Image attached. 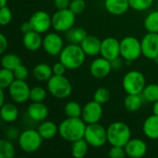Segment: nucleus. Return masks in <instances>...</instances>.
Instances as JSON below:
<instances>
[{
  "mask_svg": "<svg viewBox=\"0 0 158 158\" xmlns=\"http://www.w3.org/2000/svg\"><path fill=\"white\" fill-rule=\"evenodd\" d=\"M86 126L81 118H67L59 124L58 134L63 140L73 143L84 137Z\"/></svg>",
  "mask_w": 158,
  "mask_h": 158,
  "instance_id": "f257e3e1",
  "label": "nucleus"
},
{
  "mask_svg": "<svg viewBox=\"0 0 158 158\" xmlns=\"http://www.w3.org/2000/svg\"><path fill=\"white\" fill-rule=\"evenodd\" d=\"M86 55L81 44H69L64 46L59 54V61H61L68 69H77L81 68L85 61Z\"/></svg>",
  "mask_w": 158,
  "mask_h": 158,
  "instance_id": "f03ea898",
  "label": "nucleus"
},
{
  "mask_svg": "<svg viewBox=\"0 0 158 158\" xmlns=\"http://www.w3.org/2000/svg\"><path fill=\"white\" fill-rule=\"evenodd\" d=\"M107 142L110 145L124 147L131 139V131L123 121H114L107 128Z\"/></svg>",
  "mask_w": 158,
  "mask_h": 158,
  "instance_id": "7ed1b4c3",
  "label": "nucleus"
},
{
  "mask_svg": "<svg viewBox=\"0 0 158 158\" xmlns=\"http://www.w3.org/2000/svg\"><path fill=\"white\" fill-rule=\"evenodd\" d=\"M46 86L47 92L57 99H66L72 93V84L65 75H53Z\"/></svg>",
  "mask_w": 158,
  "mask_h": 158,
  "instance_id": "20e7f679",
  "label": "nucleus"
},
{
  "mask_svg": "<svg viewBox=\"0 0 158 158\" xmlns=\"http://www.w3.org/2000/svg\"><path fill=\"white\" fill-rule=\"evenodd\" d=\"M44 139L37 130L28 129L19 133L18 138V144L21 151L26 154H32L37 152L42 146Z\"/></svg>",
  "mask_w": 158,
  "mask_h": 158,
  "instance_id": "39448f33",
  "label": "nucleus"
},
{
  "mask_svg": "<svg viewBox=\"0 0 158 158\" xmlns=\"http://www.w3.org/2000/svg\"><path fill=\"white\" fill-rule=\"evenodd\" d=\"M145 85V77L139 70H130L122 79L123 90L128 94H142Z\"/></svg>",
  "mask_w": 158,
  "mask_h": 158,
  "instance_id": "423d86ee",
  "label": "nucleus"
},
{
  "mask_svg": "<svg viewBox=\"0 0 158 158\" xmlns=\"http://www.w3.org/2000/svg\"><path fill=\"white\" fill-rule=\"evenodd\" d=\"M142 53L141 41L134 36H126L120 40V56L127 62L137 60Z\"/></svg>",
  "mask_w": 158,
  "mask_h": 158,
  "instance_id": "0eeeda50",
  "label": "nucleus"
},
{
  "mask_svg": "<svg viewBox=\"0 0 158 158\" xmlns=\"http://www.w3.org/2000/svg\"><path fill=\"white\" fill-rule=\"evenodd\" d=\"M89 145L94 148L103 147L107 142V131L103 125L98 123L87 124L84 137Z\"/></svg>",
  "mask_w": 158,
  "mask_h": 158,
  "instance_id": "6e6552de",
  "label": "nucleus"
},
{
  "mask_svg": "<svg viewBox=\"0 0 158 158\" xmlns=\"http://www.w3.org/2000/svg\"><path fill=\"white\" fill-rule=\"evenodd\" d=\"M76 15L69 9H57L52 16V28L57 32H66L74 27Z\"/></svg>",
  "mask_w": 158,
  "mask_h": 158,
  "instance_id": "1a4fd4ad",
  "label": "nucleus"
},
{
  "mask_svg": "<svg viewBox=\"0 0 158 158\" xmlns=\"http://www.w3.org/2000/svg\"><path fill=\"white\" fill-rule=\"evenodd\" d=\"M7 90L11 100L16 104H23L30 100L31 88L25 81L15 80Z\"/></svg>",
  "mask_w": 158,
  "mask_h": 158,
  "instance_id": "9d476101",
  "label": "nucleus"
},
{
  "mask_svg": "<svg viewBox=\"0 0 158 158\" xmlns=\"http://www.w3.org/2000/svg\"><path fill=\"white\" fill-rule=\"evenodd\" d=\"M104 109L103 105L93 100L86 103L82 106L81 118L86 124L98 123L103 117Z\"/></svg>",
  "mask_w": 158,
  "mask_h": 158,
  "instance_id": "9b49d317",
  "label": "nucleus"
},
{
  "mask_svg": "<svg viewBox=\"0 0 158 158\" xmlns=\"http://www.w3.org/2000/svg\"><path fill=\"white\" fill-rule=\"evenodd\" d=\"M33 31L39 33H44L52 27V17L44 10L35 11L29 19Z\"/></svg>",
  "mask_w": 158,
  "mask_h": 158,
  "instance_id": "f8f14e48",
  "label": "nucleus"
},
{
  "mask_svg": "<svg viewBox=\"0 0 158 158\" xmlns=\"http://www.w3.org/2000/svg\"><path fill=\"white\" fill-rule=\"evenodd\" d=\"M64 46L63 38L57 32H49L43 38V48L49 56H59Z\"/></svg>",
  "mask_w": 158,
  "mask_h": 158,
  "instance_id": "ddd939ff",
  "label": "nucleus"
},
{
  "mask_svg": "<svg viewBox=\"0 0 158 158\" xmlns=\"http://www.w3.org/2000/svg\"><path fill=\"white\" fill-rule=\"evenodd\" d=\"M143 56L155 60L158 56V33L147 32L141 40Z\"/></svg>",
  "mask_w": 158,
  "mask_h": 158,
  "instance_id": "4468645a",
  "label": "nucleus"
},
{
  "mask_svg": "<svg viewBox=\"0 0 158 158\" xmlns=\"http://www.w3.org/2000/svg\"><path fill=\"white\" fill-rule=\"evenodd\" d=\"M100 55L109 61L120 56V41L115 37H106L102 40Z\"/></svg>",
  "mask_w": 158,
  "mask_h": 158,
  "instance_id": "2eb2a0df",
  "label": "nucleus"
},
{
  "mask_svg": "<svg viewBox=\"0 0 158 158\" xmlns=\"http://www.w3.org/2000/svg\"><path fill=\"white\" fill-rule=\"evenodd\" d=\"M112 69H113L111 66V62L103 56L94 59L90 65L91 75L94 78L99 79V80L107 77L110 74Z\"/></svg>",
  "mask_w": 158,
  "mask_h": 158,
  "instance_id": "dca6fc26",
  "label": "nucleus"
},
{
  "mask_svg": "<svg viewBox=\"0 0 158 158\" xmlns=\"http://www.w3.org/2000/svg\"><path fill=\"white\" fill-rule=\"evenodd\" d=\"M127 156L131 158H141L143 157L147 151L148 146L147 143L139 138H133L131 139L128 143L124 146Z\"/></svg>",
  "mask_w": 158,
  "mask_h": 158,
  "instance_id": "f3484780",
  "label": "nucleus"
},
{
  "mask_svg": "<svg viewBox=\"0 0 158 158\" xmlns=\"http://www.w3.org/2000/svg\"><path fill=\"white\" fill-rule=\"evenodd\" d=\"M49 110L44 102H31V104L27 108L28 117L36 122H42L45 120L48 117Z\"/></svg>",
  "mask_w": 158,
  "mask_h": 158,
  "instance_id": "a211bd4d",
  "label": "nucleus"
},
{
  "mask_svg": "<svg viewBox=\"0 0 158 158\" xmlns=\"http://www.w3.org/2000/svg\"><path fill=\"white\" fill-rule=\"evenodd\" d=\"M101 44H102V40H100L95 35L88 34L81 44V46L86 56H95L97 55H100Z\"/></svg>",
  "mask_w": 158,
  "mask_h": 158,
  "instance_id": "6ab92c4d",
  "label": "nucleus"
},
{
  "mask_svg": "<svg viewBox=\"0 0 158 158\" xmlns=\"http://www.w3.org/2000/svg\"><path fill=\"white\" fill-rule=\"evenodd\" d=\"M22 44L28 51H38L41 47H43V38L41 36V33L32 30L23 34Z\"/></svg>",
  "mask_w": 158,
  "mask_h": 158,
  "instance_id": "aec40b11",
  "label": "nucleus"
},
{
  "mask_svg": "<svg viewBox=\"0 0 158 158\" xmlns=\"http://www.w3.org/2000/svg\"><path fill=\"white\" fill-rule=\"evenodd\" d=\"M106 11L115 16L125 14L131 7L129 0H105Z\"/></svg>",
  "mask_w": 158,
  "mask_h": 158,
  "instance_id": "412c9836",
  "label": "nucleus"
},
{
  "mask_svg": "<svg viewBox=\"0 0 158 158\" xmlns=\"http://www.w3.org/2000/svg\"><path fill=\"white\" fill-rule=\"evenodd\" d=\"M143 132L150 140H158V116L153 114L145 118L143 124Z\"/></svg>",
  "mask_w": 158,
  "mask_h": 158,
  "instance_id": "4be33fe9",
  "label": "nucleus"
},
{
  "mask_svg": "<svg viewBox=\"0 0 158 158\" xmlns=\"http://www.w3.org/2000/svg\"><path fill=\"white\" fill-rule=\"evenodd\" d=\"M37 131L44 140H51L58 133V126L55 122L45 119L40 122Z\"/></svg>",
  "mask_w": 158,
  "mask_h": 158,
  "instance_id": "5701e85b",
  "label": "nucleus"
},
{
  "mask_svg": "<svg viewBox=\"0 0 158 158\" xmlns=\"http://www.w3.org/2000/svg\"><path fill=\"white\" fill-rule=\"evenodd\" d=\"M0 116L3 121L6 123H13L19 118V109L14 104L5 103L1 106Z\"/></svg>",
  "mask_w": 158,
  "mask_h": 158,
  "instance_id": "b1692460",
  "label": "nucleus"
},
{
  "mask_svg": "<svg viewBox=\"0 0 158 158\" xmlns=\"http://www.w3.org/2000/svg\"><path fill=\"white\" fill-rule=\"evenodd\" d=\"M53 75V68L46 63H39L32 69V76L38 81H47Z\"/></svg>",
  "mask_w": 158,
  "mask_h": 158,
  "instance_id": "393cba45",
  "label": "nucleus"
},
{
  "mask_svg": "<svg viewBox=\"0 0 158 158\" xmlns=\"http://www.w3.org/2000/svg\"><path fill=\"white\" fill-rule=\"evenodd\" d=\"M87 35V31L81 27H72L70 30L66 31V39L69 44H81Z\"/></svg>",
  "mask_w": 158,
  "mask_h": 158,
  "instance_id": "a878e982",
  "label": "nucleus"
},
{
  "mask_svg": "<svg viewBox=\"0 0 158 158\" xmlns=\"http://www.w3.org/2000/svg\"><path fill=\"white\" fill-rule=\"evenodd\" d=\"M143 96L142 94H128L124 98V107L129 112H137L141 109L143 106Z\"/></svg>",
  "mask_w": 158,
  "mask_h": 158,
  "instance_id": "bb28decb",
  "label": "nucleus"
},
{
  "mask_svg": "<svg viewBox=\"0 0 158 158\" xmlns=\"http://www.w3.org/2000/svg\"><path fill=\"white\" fill-rule=\"evenodd\" d=\"M89 143L84 138L71 143V156L75 158H83L88 153Z\"/></svg>",
  "mask_w": 158,
  "mask_h": 158,
  "instance_id": "cd10ccee",
  "label": "nucleus"
},
{
  "mask_svg": "<svg viewBox=\"0 0 158 158\" xmlns=\"http://www.w3.org/2000/svg\"><path fill=\"white\" fill-rule=\"evenodd\" d=\"M21 64L20 57L16 54H5L1 57V66L4 69L14 70L18 66Z\"/></svg>",
  "mask_w": 158,
  "mask_h": 158,
  "instance_id": "c85d7f7f",
  "label": "nucleus"
},
{
  "mask_svg": "<svg viewBox=\"0 0 158 158\" xmlns=\"http://www.w3.org/2000/svg\"><path fill=\"white\" fill-rule=\"evenodd\" d=\"M16 155V149L13 143L8 139L0 140V158H13Z\"/></svg>",
  "mask_w": 158,
  "mask_h": 158,
  "instance_id": "c756f323",
  "label": "nucleus"
},
{
  "mask_svg": "<svg viewBox=\"0 0 158 158\" xmlns=\"http://www.w3.org/2000/svg\"><path fill=\"white\" fill-rule=\"evenodd\" d=\"M143 98L150 103H155L158 101V84L157 83H149L146 84L143 93Z\"/></svg>",
  "mask_w": 158,
  "mask_h": 158,
  "instance_id": "7c9ffc66",
  "label": "nucleus"
},
{
  "mask_svg": "<svg viewBox=\"0 0 158 158\" xmlns=\"http://www.w3.org/2000/svg\"><path fill=\"white\" fill-rule=\"evenodd\" d=\"M143 26L148 32L158 33V10L150 12L143 21Z\"/></svg>",
  "mask_w": 158,
  "mask_h": 158,
  "instance_id": "2f4dec72",
  "label": "nucleus"
},
{
  "mask_svg": "<svg viewBox=\"0 0 158 158\" xmlns=\"http://www.w3.org/2000/svg\"><path fill=\"white\" fill-rule=\"evenodd\" d=\"M64 113L67 118H81L82 107L78 102L69 101L64 106Z\"/></svg>",
  "mask_w": 158,
  "mask_h": 158,
  "instance_id": "473e14b6",
  "label": "nucleus"
},
{
  "mask_svg": "<svg viewBox=\"0 0 158 158\" xmlns=\"http://www.w3.org/2000/svg\"><path fill=\"white\" fill-rule=\"evenodd\" d=\"M15 80L16 78L13 70L2 68L0 70V88L8 89V87L13 83Z\"/></svg>",
  "mask_w": 158,
  "mask_h": 158,
  "instance_id": "72a5a7b5",
  "label": "nucleus"
},
{
  "mask_svg": "<svg viewBox=\"0 0 158 158\" xmlns=\"http://www.w3.org/2000/svg\"><path fill=\"white\" fill-rule=\"evenodd\" d=\"M110 99H111V93L106 87H100L96 89L95 92L94 93L93 100L100 103L101 105L106 104L107 102H109Z\"/></svg>",
  "mask_w": 158,
  "mask_h": 158,
  "instance_id": "f704fd0d",
  "label": "nucleus"
},
{
  "mask_svg": "<svg viewBox=\"0 0 158 158\" xmlns=\"http://www.w3.org/2000/svg\"><path fill=\"white\" fill-rule=\"evenodd\" d=\"M47 92L44 88L41 86H35L31 88L30 100L31 102H44L46 98Z\"/></svg>",
  "mask_w": 158,
  "mask_h": 158,
  "instance_id": "c9c22d12",
  "label": "nucleus"
},
{
  "mask_svg": "<svg viewBox=\"0 0 158 158\" xmlns=\"http://www.w3.org/2000/svg\"><path fill=\"white\" fill-rule=\"evenodd\" d=\"M155 0H129L130 6L136 11H144L151 7Z\"/></svg>",
  "mask_w": 158,
  "mask_h": 158,
  "instance_id": "e433bc0d",
  "label": "nucleus"
},
{
  "mask_svg": "<svg viewBox=\"0 0 158 158\" xmlns=\"http://www.w3.org/2000/svg\"><path fill=\"white\" fill-rule=\"evenodd\" d=\"M12 19V11L7 6H1L0 7V24L2 26H6L10 23Z\"/></svg>",
  "mask_w": 158,
  "mask_h": 158,
  "instance_id": "4c0bfd02",
  "label": "nucleus"
},
{
  "mask_svg": "<svg viewBox=\"0 0 158 158\" xmlns=\"http://www.w3.org/2000/svg\"><path fill=\"white\" fill-rule=\"evenodd\" d=\"M86 7L85 0H71L69 4V9L77 16L81 14Z\"/></svg>",
  "mask_w": 158,
  "mask_h": 158,
  "instance_id": "58836bf2",
  "label": "nucleus"
},
{
  "mask_svg": "<svg viewBox=\"0 0 158 158\" xmlns=\"http://www.w3.org/2000/svg\"><path fill=\"white\" fill-rule=\"evenodd\" d=\"M126 156L127 155H126L125 148L122 146L111 145V148L108 151V156L111 158H123Z\"/></svg>",
  "mask_w": 158,
  "mask_h": 158,
  "instance_id": "ea45409f",
  "label": "nucleus"
},
{
  "mask_svg": "<svg viewBox=\"0 0 158 158\" xmlns=\"http://www.w3.org/2000/svg\"><path fill=\"white\" fill-rule=\"evenodd\" d=\"M13 71H14L16 80L26 81L27 78L29 77V70H28L27 67H25L22 64H20L19 66H18Z\"/></svg>",
  "mask_w": 158,
  "mask_h": 158,
  "instance_id": "a19ab883",
  "label": "nucleus"
},
{
  "mask_svg": "<svg viewBox=\"0 0 158 158\" xmlns=\"http://www.w3.org/2000/svg\"><path fill=\"white\" fill-rule=\"evenodd\" d=\"M52 68H53V73H54V75H65V73H66V71L68 69L67 67L61 61L54 64V66Z\"/></svg>",
  "mask_w": 158,
  "mask_h": 158,
  "instance_id": "79ce46f5",
  "label": "nucleus"
},
{
  "mask_svg": "<svg viewBox=\"0 0 158 158\" xmlns=\"http://www.w3.org/2000/svg\"><path fill=\"white\" fill-rule=\"evenodd\" d=\"M71 0H54V4L56 9H65L69 7Z\"/></svg>",
  "mask_w": 158,
  "mask_h": 158,
  "instance_id": "37998d69",
  "label": "nucleus"
},
{
  "mask_svg": "<svg viewBox=\"0 0 158 158\" xmlns=\"http://www.w3.org/2000/svg\"><path fill=\"white\" fill-rule=\"evenodd\" d=\"M123 60H124V59H123L121 56H118V57H117V58L111 60L110 62H111L112 69H115V70H119V69H121L122 67H123Z\"/></svg>",
  "mask_w": 158,
  "mask_h": 158,
  "instance_id": "c03bdc74",
  "label": "nucleus"
},
{
  "mask_svg": "<svg viewBox=\"0 0 158 158\" xmlns=\"http://www.w3.org/2000/svg\"><path fill=\"white\" fill-rule=\"evenodd\" d=\"M7 46H8L7 38L5 36L4 33H1L0 34V52H1V54L5 53V51L7 49Z\"/></svg>",
  "mask_w": 158,
  "mask_h": 158,
  "instance_id": "a18cd8bd",
  "label": "nucleus"
},
{
  "mask_svg": "<svg viewBox=\"0 0 158 158\" xmlns=\"http://www.w3.org/2000/svg\"><path fill=\"white\" fill-rule=\"evenodd\" d=\"M6 135L7 137L8 140H15V139H18L19 136V131L16 130V128H9L6 132Z\"/></svg>",
  "mask_w": 158,
  "mask_h": 158,
  "instance_id": "49530a36",
  "label": "nucleus"
},
{
  "mask_svg": "<svg viewBox=\"0 0 158 158\" xmlns=\"http://www.w3.org/2000/svg\"><path fill=\"white\" fill-rule=\"evenodd\" d=\"M19 31H20V32L22 34H25V33L32 31V28H31V25L30 21L28 20V21H25V22L21 23L20 26H19Z\"/></svg>",
  "mask_w": 158,
  "mask_h": 158,
  "instance_id": "de8ad7c7",
  "label": "nucleus"
},
{
  "mask_svg": "<svg viewBox=\"0 0 158 158\" xmlns=\"http://www.w3.org/2000/svg\"><path fill=\"white\" fill-rule=\"evenodd\" d=\"M4 90L0 88V106H3L5 104V94H4Z\"/></svg>",
  "mask_w": 158,
  "mask_h": 158,
  "instance_id": "09e8293b",
  "label": "nucleus"
},
{
  "mask_svg": "<svg viewBox=\"0 0 158 158\" xmlns=\"http://www.w3.org/2000/svg\"><path fill=\"white\" fill-rule=\"evenodd\" d=\"M153 114L158 116V101L153 104Z\"/></svg>",
  "mask_w": 158,
  "mask_h": 158,
  "instance_id": "8fccbe9b",
  "label": "nucleus"
},
{
  "mask_svg": "<svg viewBox=\"0 0 158 158\" xmlns=\"http://www.w3.org/2000/svg\"><path fill=\"white\" fill-rule=\"evenodd\" d=\"M6 4H7V0H0V7L6 6Z\"/></svg>",
  "mask_w": 158,
  "mask_h": 158,
  "instance_id": "3c124183",
  "label": "nucleus"
},
{
  "mask_svg": "<svg viewBox=\"0 0 158 158\" xmlns=\"http://www.w3.org/2000/svg\"><path fill=\"white\" fill-rule=\"evenodd\" d=\"M155 61H156V64L158 65V56L156 57V59H155Z\"/></svg>",
  "mask_w": 158,
  "mask_h": 158,
  "instance_id": "603ef678",
  "label": "nucleus"
},
{
  "mask_svg": "<svg viewBox=\"0 0 158 158\" xmlns=\"http://www.w3.org/2000/svg\"><path fill=\"white\" fill-rule=\"evenodd\" d=\"M157 10H158V2H157Z\"/></svg>",
  "mask_w": 158,
  "mask_h": 158,
  "instance_id": "864d4df0",
  "label": "nucleus"
},
{
  "mask_svg": "<svg viewBox=\"0 0 158 158\" xmlns=\"http://www.w3.org/2000/svg\"><path fill=\"white\" fill-rule=\"evenodd\" d=\"M155 1H156V2H158V0H155Z\"/></svg>",
  "mask_w": 158,
  "mask_h": 158,
  "instance_id": "5fc2aeb1",
  "label": "nucleus"
}]
</instances>
